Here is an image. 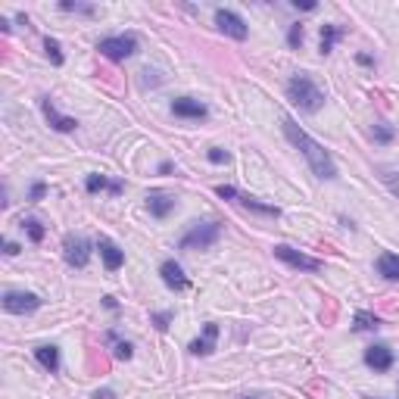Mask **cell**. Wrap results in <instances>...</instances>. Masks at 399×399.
<instances>
[{"label": "cell", "instance_id": "cell-1", "mask_svg": "<svg viewBox=\"0 0 399 399\" xmlns=\"http://www.w3.org/2000/svg\"><path fill=\"white\" fill-rule=\"evenodd\" d=\"M281 128H284V138H287L290 144L306 156V162H309V169L315 172V178H321V181H334V178H337V165H334V160H330L328 150L321 147L315 138H309V134L297 122H293V119H284Z\"/></svg>", "mask_w": 399, "mask_h": 399}, {"label": "cell", "instance_id": "cell-2", "mask_svg": "<svg viewBox=\"0 0 399 399\" xmlns=\"http://www.w3.org/2000/svg\"><path fill=\"white\" fill-rule=\"evenodd\" d=\"M287 100L299 112H309V116H312V112H318L325 107V91H321L309 75H293L287 81Z\"/></svg>", "mask_w": 399, "mask_h": 399}, {"label": "cell", "instance_id": "cell-3", "mask_svg": "<svg viewBox=\"0 0 399 399\" xmlns=\"http://www.w3.org/2000/svg\"><path fill=\"white\" fill-rule=\"evenodd\" d=\"M218 237H222V225L218 222H193L181 234L178 246L181 250H209Z\"/></svg>", "mask_w": 399, "mask_h": 399}, {"label": "cell", "instance_id": "cell-4", "mask_svg": "<svg viewBox=\"0 0 399 399\" xmlns=\"http://www.w3.org/2000/svg\"><path fill=\"white\" fill-rule=\"evenodd\" d=\"M97 50H100V56L112 59V63H122V59L138 54V37H134V35H112V37H103V41L97 44Z\"/></svg>", "mask_w": 399, "mask_h": 399}, {"label": "cell", "instance_id": "cell-5", "mask_svg": "<svg viewBox=\"0 0 399 399\" xmlns=\"http://www.w3.org/2000/svg\"><path fill=\"white\" fill-rule=\"evenodd\" d=\"M275 259H281L284 266L297 268V272H321V259H315V256H306L303 250H293L287 244H278L275 246Z\"/></svg>", "mask_w": 399, "mask_h": 399}, {"label": "cell", "instance_id": "cell-6", "mask_svg": "<svg viewBox=\"0 0 399 399\" xmlns=\"http://www.w3.org/2000/svg\"><path fill=\"white\" fill-rule=\"evenodd\" d=\"M91 250H94V244L81 234H69L63 240V259L69 262L72 268H85L88 262H91Z\"/></svg>", "mask_w": 399, "mask_h": 399}, {"label": "cell", "instance_id": "cell-7", "mask_svg": "<svg viewBox=\"0 0 399 399\" xmlns=\"http://www.w3.org/2000/svg\"><path fill=\"white\" fill-rule=\"evenodd\" d=\"M0 306L10 315H28V312H35V309H41V297L32 290H6Z\"/></svg>", "mask_w": 399, "mask_h": 399}, {"label": "cell", "instance_id": "cell-8", "mask_svg": "<svg viewBox=\"0 0 399 399\" xmlns=\"http://www.w3.org/2000/svg\"><path fill=\"white\" fill-rule=\"evenodd\" d=\"M215 25H218V32H225L228 37H234V41H246V35H250L246 22L234 10H215Z\"/></svg>", "mask_w": 399, "mask_h": 399}, {"label": "cell", "instance_id": "cell-9", "mask_svg": "<svg viewBox=\"0 0 399 399\" xmlns=\"http://www.w3.org/2000/svg\"><path fill=\"white\" fill-rule=\"evenodd\" d=\"M175 206H178L175 193H169V191H150L147 193V209L153 218H169L175 213Z\"/></svg>", "mask_w": 399, "mask_h": 399}, {"label": "cell", "instance_id": "cell-10", "mask_svg": "<svg viewBox=\"0 0 399 399\" xmlns=\"http://www.w3.org/2000/svg\"><path fill=\"white\" fill-rule=\"evenodd\" d=\"M160 275H162V284H165V287L175 290V293H181V290L191 287V278L184 275V268L178 266L175 259H165L162 266H160Z\"/></svg>", "mask_w": 399, "mask_h": 399}, {"label": "cell", "instance_id": "cell-11", "mask_svg": "<svg viewBox=\"0 0 399 399\" xmlns=\"http://www.w3.org/2000/svg\"><path fill=\"white\" fill-rule=\"evenodd\" d=\"M393 362H396V356H393L390 346L374 343V346H368V350H365V365L371 368V371H390Z\"/></svg>", "mask_w": 399, "mask_h": 399}, {"label": "cell", "instance_id": "cell-12", "mask_svg": "<svg viewBox=\"0 0 399 399\" xmlns=\"http://www.w3.org/2000/svg\"><path fill=\"white\" fill-rule=\"evenodd\" d=\"M97 250H100V259L107 266V272H119L125 266V250L119 244H112L109 237H100L97 240Z\"/></svg>", "mask_w": 399, "mask_h": 399}, {"label": "cell", "instance_id": "cell-13", "mask_svg": "<svg viewBox=\"0 0 399 399\" xmlns=\"http://www.w3.org/2000/svg\"><path fill=\"white\" fill-rule=\"evenodd\" d=\"M41 109H44V119L50 122V128H56V131L69 134V131H75V128H78V122H75L72 116H63V112L54 107V100H50V97H44V100H41Z\"/></svg>", "mask_w": 399, "mask_h": 399}, {"label": "cell", "instance_id": "cell-14", "mask_svg": "<svg viewBox=\"0 0 399 399\" xmlns=\"http://www.w3.org/2000/svg\"><path fill=\"white\" fill-rule=\"evenodd\" d=\"M172 112H175L178 119H206L209 116V109H206V103H200V100H193V97H178L175 103H172Z\"/></svg>", "mask_w": 399, "mask_h": 399}, {"label": "cell", "instance_id": "cell-15", "mask_svg": "<svg viewBox=\"0 0 399 399\" xmlns=\"http://www.w3.org/2000/svg\"><path fill=\"white\" fill-rule=\"evenodd\" d=\"M215 340H218V325L209 321V325H203V334L191 343V352L193 356H209V352L215 350Z\"/></svg>", "mask_w": 399, "mask_h": 399}, {"label": "cell", "instance_id": "cell-16", "mask_svg": "<svg viewBox=\"0 0 399 399\" xmlns=\"http://www.w3.org/2000/svg\"><path fill=\"white\" fill-rule=\"evenodd\" d=\"M85 187H88V193H103V191H107L109 197H119V193L125 191L122 181H109L107 175H88L85 178Z\"/></svg>", "mask_w": 399, "mask_h": 399}, {"label": "cell", "instance_id": "cell-17", "mask_svg": "<svg viewBox=\"0 0 399 399\" xmlns=\"http://www.w3.org/2000/svg\"><path fill=\"white\" fill-rule=\"evenodd\" d=\"M35 359L41 362L44 371H50V374L59 371V350H56V346H47V343L37 346V350H35Z\"/></svg>", "mask_w": 399, "mask_h": 399}, {"label": "cell", "instance_id": "cell-18", "mask_svg": "<svg viewBox=\"0 0 399 399\" xmlns=\"http://www.w3.org/2000/svg\"><path fill=\"white\" fill-rule=\"evenodd\" d=\"M240 206H246V209H253V213H259V215H268V218H278L281 215V209L278 206H268V203H259L256 197H250V193H240L237 191V197H234Z\"/></svg>", "mask_w": 399, "mask_h": 399}, {"label": "cell", "instance_id": "cell-19", "mask_svg": "<svg viewBox=\"0 0 399 399\" xmlns=\"http://www.w3.org/2000/svg\"><path fill=\"white\" fill-rule=\"evenodd\" d=\"M103 340H107V343L112 346V356H116L119 362H128V359L134 356V346L128 343V340H119L116 330H107V334H103Z\"/></svg>", "mask_w": 399, "mask_h": 399}, {"label": "cell", "instance_id": "cell-20", "mask_svg": "<svg viewBox=\"0 0 399 399\" xmlns=\"http://www.w3.org/2000/svg\"><path fill=\"white\" fill-rule=\"evenodd\" d=\"M378 275L387 281H399V256L396 253H381L378 256Z\"/></svg>", "mask_w": 399, "mask_h": 399}, {"label": "cell", "instance_id": "cell-21", "mask_svg": "<svg viewBox=\"0 0 399 399\" xmlns=\"http://www.w3.org/2000/svg\"><path fill=\"white\" fill-rule=\"evenodd\" d=\"M352 328L356 330H378L381 328V318L374 312H365V309H359L356 315H352Z\"/></svg>", "mask_w": 399, "mask_h": 399}, {"label": "cell", "instance_id": "cell-22", "mask_svg": "<svg viewBox=\"0 0 399 399\" xmlns=\"http://www.w3.org/2000/svg\"><path fill=\"white\" fill-rule=\"evenodd\" d=\"M343 37V28L337 25H321V54H330L334 50V44Z\"/></svg>", "mask_w": 399, "mask_h": 399}, {"label": "cell", "instance_id": "cell-23", "mask_svg": "<svg viewBox=\"0 0 399 399\" xmlns=\"http://www.w3.org/2000/svg\"><path fill=\"white\" fill-rule=\"evenodd\" d=\"M19 228L25 231L32 244H41V240H44V234H47V231H44V225L37 222V218H22V225H19Z\"/></svg>", "mask_w": 399, "mask_h": 399}, {"label": "cell", "instance_id": "cell-24", "mask_svg": "<svg viewBox=\"0 0 399 399\" xmlns=\"http://www.w3.org/2000/svg\"><path fill=\"white\" fill-rule=\"evenodd\" d=\"M59 10H63V13H81V16H94L97 6L94 4H69V0H63Z\"/></svg>", "mask_w": 399, "mask_h": 399}, {"label": "cell", "instance_id": "cell-25", "mask_svg": "<svg viewBox=\"0 0 399 399\" xmlns=\"http://www.w3.org/2000/svg\"><path fill=\"white\" fill-rule=\"evenodd\" d=\"M303 37H306V32H303V22H293L290 32H287V44H290L293 50H299V47H303Z\"/></svg>", "mask_w": 399, "mask_h": 399}, {"label": "cell", "instance_id": "cell-26", "mask_svg": "<svg viewBox=\"0 0 399 399\" xmlns=\"http://www.w3.org/2000/svg\"><path fill=\"white\" fill-rule=\"evenodd\" d=\"M44 50H47V56L54 59V66H63V50H59L56 37H47V41H44Z\"/></svg>", "mask_w": 399, "mask_h": 399}, {"label": "cell", "instance_id": "cell-27", "mask_svg": "<svg viewBox=\"0 0 399 399\" xmlns=\"http://www.w3.org/2000/svg\"><path fill=\"white\" fill-rule=\"evenodd\" d=\"M371 138L378 141V144H390V141H393V128H387V125H374V128H371Z\"/></svg>", "mask_w": 399, "mask_h": 399}, {"label": "cell", "instance_id": "cell-28", "mask_svg": "<svg viewBox=\"0 0 399 399\" xmlns=\"http://www.w3.org/2000/svg\"><path fill=\"white\" fill-rule=\"evenodd\" d=\"M172 318H175L172 312H153V315H150V321H153V328H156V330H169Z\"/></svg>", "mask_w": 399, "mask_h": 399}, {"label": "cell", "instance_id": "cell-29", "mask_svg": "<svg viewBox=\"0 0 399 399\" xmlns=\"http://www.w3.org/2000/svg\"><path fill=\"white\" fill-rule=\"evenodd\" d=\"M206 156H209V162H213V165H225V162H231V153H228V150H222V147H213Z\"/></svg>", "mask_w": 399, "mask_h": 399}, {"label": "cell", "instance_id": "cell-30", "mask_svg": "<svg viewBox=\"0 0 399 399\" xmlns=\"http://www.w3.org/2000/svg\"><path fill=\"white\" fill-rule=\"evenodd\" d=\"M44 193H47V184H44V181H35V184H32V191H28V200L37 203V200L44 197Z\"/></svg>", "mask_w": 399, "mask_h": 399}, {"label": "cell", "instance_id": "cell-31", "mask_svg": "<svg viewBox=\"0 0 399 399\" xmlns=\"http://www.w3.org/2000/svg\"><path fill=\"white\" fill-rule=\"evenodd\" d=\"M297 10H315V0H293Z\"/></svg>", "mask_w": 399, "mask_h": 399}, {"label": "cell", "instance_id": "cell-32", "mask_svg": "<svg viewBox=\"0 0 399 399\" xmlns=\"http://www.w3.org/2000/svg\"><path fill=\"white\" fill-rule=\"evenodd\" d=\"M4 253H6V256H16V253H19V244H13V240H4Z\"/></svg>", "mask_w": 399, "mask_h": 399}, {"label": "cell", "instance_id": "cell-33", "mask_svg": "<svg viewBox=\"0 0 399 399\" xmlns=\"http://www.w3.org/2000/svg\"><path fill=\"white\" fill-rule=\"evenodd\" d=\"M94 399H116V390H97V393H94Z\"/></svg>", "mask_w": 399, "mask_h": 399}, {"label": "cell", "instance_id": "cell-34", "mask_svg": "<svg viewBox=\"0 0 399 399\" xmlns=\"http://www.w3.org/2000/svg\"><path fill=\"white\" fill-rule=\"evenodd\" d=\"M172 172H175V165H172V162H162L160 165V175H172Z\"/></svg>", "mask_w": 399, "mask_h": 399}, {"label": "cell", "instance_id": "cell-35", "mask_svg": "<svg viewBox=\"0 0 399 399\" xmlns=\"http://www.w3.org/2000/svg\"><path fill=\"white\" fill-rule=\"evenodd\" d=\"M356 59H359V63H362V66H371V63H374V59H371V56H368V54H359Z\"/></svg>", "mask_w": 399, "mask_h": 399}, {"label": "cell", "instance_id": "cell-36", "mask_svg": "<svg viewBox=\"0 0 399 399\" xmlns=\"http://www.w3.org/2000/svg\"><path fill=\"white\" fill-rule=\"evenodd\" d=\"M103 306H107V309H119V303L112 297H103Z\"/></svg>", "mask_w": 399, "mask_h": 399}, {"label": "cell", "instance_id": "cell-37", "mask_svg": "<svg viewBox=\"0 0 399 399\" xmlns=\"http://www.w3.org/2000/svg\"><path fill=\"white\" fill-rule=\"evenodd\" d=\"M240 399H262V396H240Z\"/></svg>", "mask_w": 399, "mask_h": 399}]
</instances>
